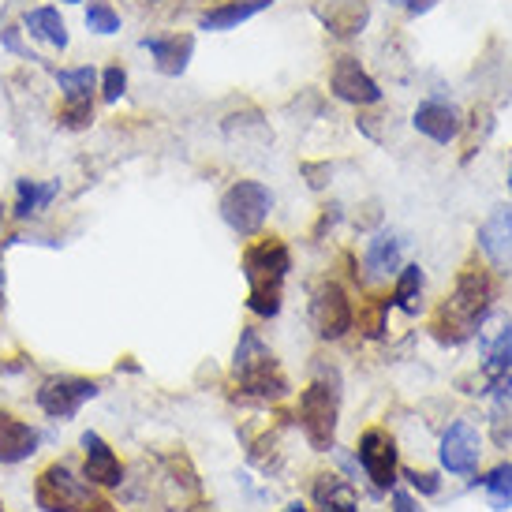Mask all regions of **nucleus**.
<instances>
[{
    "label": "nucleus",
    "instance_id": "nucleus-13",
    "mask_svg": "<svg viewBox=\"0 0 512 512\" xmlns=\"http://www.w3.org/2000/svg\"><path fill=\"white\" fill-rule=\"evenodd\" d=\"M441 468L449 475H471L479 468V456H483V438L479 430L471 427L468 419H456L453 427L445 430L441 438Z\"/></svg>",
    "mask_w": 512,
    "mask_h": 512
},
{
    "label": "nucleus",
    "instance_id": "nucleus-6",
    "mask_svg": "<svg viewBox=\"0 0 512 512\" xmlns=\"http://www.w3.org/2000/svg\"><path fill=\"white\" fill-rule=\"evenodd\" d=\"M337 415H341V389L329 382H311L299 393V427L314 453H329L337 441Z\"/></svg>",
    "mask_w": 512,
    "mask_h": 512
},
{
    "label": "nucleus",
    "instance_id": "nucleus-10",
    "mask_svg": "<svg viewBox=\"0 0 512 512\" xmlns=\"http://www.w3.org/2000/svg\"><path fill=\"white\" fill-rule=\"evenodd\" d=\"M311 326L322 341H341L348 337V329L356 326V311L352 299L337 281H322L311 299Z\"/></svg>",
    "mask_w": 512,
    "mask_h": 512
},
{
    "label": "nucleus",
    "instance_id": "nucleus-29",
    "mask_svg": "<svg viewBox=\"0 0 512 512\" xmlns=\"http://www.w3.org/2000/svg\"><path fill=\"white\" fill-rule=\"evenodd\" d=\"M483 490L490 494L494 509H512V464H501L483 479Z\"/></svg>",
    "mask_w": 512,
    "mask_h": 512
},
{
    "label": "nucleus",
    "instance_id": "nucleus-27",
    "mask_svg": "<svg viewBox=\"0 0 512 512\" xmlns=\"http://www.w3.org/2000/svg\"><path fill=\"white\" fill-rule=\"evenodd\" d=\"M98 120V101H60L57 105V128L60 131H90Z\"/></svg>",
    "mask_w": 512,
    "mask_h": 512
},
{
    "label": "nucleus",
    "instance_id": "nucleus-9",
    "mask_svg": "<svg viewBox=\"0 0 512 512\" xmlns=\"http://www.w3.org/2000/svg\"><path fill=\"white\" fill-rule=\"evenodd\" d=\"M19 27L30 38V45L42 49V53L64 57L72 49V27L60 12V4H30L19 12Z\"/></svg>",
    "mask_w": 512,
    "mask_h": 512
},
{
    "label": "nucleus",
    "instance_id": "nucleus-7",
    "mask_svg": "<svg viewBox=\"0 0 512 512\" xmlns=\"http://www.w3.org/2000/svg\"><path fill=\"white\" fill-rule=\"evenodd\" d=\"M101 393V385L94 378H79V374H49L38 389H34V404L42 408L49 419L68 423L83 412L86 400H94Z\"/></svg>",
    "mask_w": 512,
    "mask_h": 512
},
{
    "label": "nucleus",
    "instance_id": "nucleus-21",
    "mask_svg": "<svg viewBox=\"0 0 512 512\" xmlns=\"http://www.w3.org/2000/svg\"><path fill=\"white\" fill-rule=\"evenodd\" d=\"M42 434L27 419H15L12 412H0V464H23L38 453Z\"/></svg>",
    "mask_w": 512,
    "mask_h": 512
},
{
    "label": "nucleus",
    "instance_id": "nucleus-1",
    "mask_svg": "<svg viewBox=\"0 0 512 512\" xmlns=\"http://www.w3.org/2000/svg\"><path fill=\"white\" fill-rule=\"evenodd\" d=\"M292 270V255L277 236L255 240L243 251V277H247V307L258 318H277L285 303V281Z\"/></svg>",
    "mask_w": 512,
    "mask_h": 512
},
{
    "label": "nucleus",
    "instance_id": "nucleus-3",
    "mask_svg": "<svg viewBox=\"0 0 512 512\" xmlns=\"http://www.w3.org/2000/svg\"><path fill=\"white\" fill-rule=\"evenodd\" d=\"M232 370L240 378V389L255 400H285L288 397V378L281 374L273 352L266 348V341L258 337L255 329H243L240 344H236V359Z\"/></svg>",
    "mask_w": 512,
    "mask_h": 512
},
{
    "label": "nucleus",
    "instance_id": "nucleus-19",
    "mask_svg": "<svg viewBox=\"0 0 512 512\" xmlns=\"http://www.w3.org/2000/svg\"><path fill=\"white\" fill-rule=\"evenodd\" d=\"M273 8V0H217L206 12H199V30L206 34H228V30L243 27L247 19L262 15Z\"/></svg>",
    "mask_w": 512,
    "mask_h": 512
},
{
    "label": "nucleus",
    "instance_id": "nucleus-4",
    "mask_svg": "<svg viewBox=\"0 0 512 512\" xmlns=\"http://www.w3.org/2000/svg\"><path fill=\"white\" fill-rule=\"evenodd\" d=\"M34 501L42 512H105L109 505L98 498L86 475H75L68 464H49L34 483Z\"/></svg>",
    "mask_w": 512,
    "mask_h": 512
},
{
    "label": "nucleus",
    "instance_id": "nucleus-15",
    "mask_svg": "<svg viewBox=\"0 0 512 512\" xmlns=\"http://www.w3.org/2000/svg\"><path fill=\"white\" fill-rule=\"evenodd\" d=\"M412 124L419 135H427L430 143H438V146L453 143L456 135H460V128H464L460 109H456L453 101H438V98L423 101V105L415 109Z\"/></svg>",
    "mask_w": 512,
    "mask_h": 512
},
{
    "label": "nucleus",
    "instance_id": "nucleus-22",
    "mask_svg": "<svg viewBox=\"0 0 512 512\" xmlns=\"http://www.w3.org/2000/svg\"><path fill=\"white\" fill-rule=\"evenodd\" d=\"M400 255H404V236L393 232V228H378L367 240V251H363V262L374 277H389V273L400 270Z\"/></svg>",
    "mask_w": 512,
    "mask_h": 512
},
{
    "label": "nucleus",
    "instance_id": "nucleus-28",
    "mask_svg": "<svg viewBox=\"0 0 512 512\" xmlns=\"http://www.w3.org/2000/svg\"><path fill=\"white\" fill-rule=\"evenodd\" d=\"M0 49H4L8 57L23 60V64H42V53L30 45V38L23 34V27H19V19L0 27Z\"/></svg>",
    "mask_w": 512,
    "mask_h": 512
},
{
    "label": "nucleus",
    "instance_id": "nucleus-37",
    "mask_svg": "<svg viewBox=\"0 0 512 512\" xmlns=\"http://www.w3.org/2000/svg\"><path fill=\"white\" fill-rule=\"evenodd\" d=\"M509 187H512V172H509Z\"/></svg>",
    "mask_w": 512,
    "mask_h": 512
},
{
    "label": "nucleus",
    "instance_id": "nucleus-33",
    "mask_svg": "<svg viewBox=\"0 0 512 512\" xmlns=\"http://www.w3.org/2000/svg\"><path fill=\"white\" fill-rule=\"evenodd\" d=\"M393 512H423L408 490H393Z\"/></svg>",
    "mask_w": 512,
    "mask_h": 512
},
{
    "label": "nucleus",
    "instance_id": "nucleus-17",
    "mask_svg": "<svg viewBox=\"0 0 512 512\" xmlns=\"http://www.w3.org/2000/svg\"><path fill=\"white\" fill-rule=\"evenodd\" d=\"M60 191H64V184H60L57 176H53V180H30V176L15 180L12 217L23 221V225L34 221V217H42L45 210H53V202L60 199Z\"/></svg>",
    "mask_w": 512,
    "mask_h": 512
},
{
    "label": "nucleus",
    "instance_id": "nucleus-16",
    "mask_svg": "<svg viewBox=\"0 0 512 512\" xmlns=\"http://www.w3.org/2000/svg\"><path fill=\"white\" fill-rule=\"evenodd\" d=\"M479 247L490 258V266L501 273H512V210L498 206L490 210V217L479 228Z\"/></svg>",
    "mask_w": 512,
    "mask_h": 512
},
{
    "label": "nucleus",
    "instance_id": "nucleus-32",
    "mask_svg": "<svg viewBox=\"0 0 512 512\" xmlns=\"http://www.w3.org/2000/svg\"><path fill=\"white\" fill-rule=\"evenodd\" d=\"M389 8H400V12L408 15H427L430 8H438V0H385Z\"/></svg>",
    "mask_w": 512,
    "mask_h": 512
},
{
    "label": "nucleus",
    "instance_id": "nucleus-24",
    "mask_svg": "<svg viewBox=\"0 0 512 512\" xmlns=\"http://www.w3.org/2000/svg\"><path fill=\"white\" fill-rule=\"evenodd\" d=\"M83 27L90 38H116L124 30V12L116 8L113 0H86Z\"/></svg>",
    "mask_w": 512,
    "mask_h": 512
},
{
    "label": "nucleus",
    "instance_id": "nucleus-23",
    "mask_svg": "<svg viewBox=\"0 0 512 512\" xmlns=\"http://www.w3.org/2000/svg\"><path fill=\"white\" fill-rule=\"evenodd\" d=\"M314 505L318 512H359L356 490L341 475H318L314 479Z\"/></svg>",
    "mask_w": 512,
    "mask_h": 512
},
{
    "label": "nucleus",
    "instance_id": "nucleus-5",
    "mask_svg": "<svg viewBox=\"0 0 512 512\" xmlns=\"http://www.w3.org/2000/svg\"><path fill=\"white\" fill-rule=\"evenodd\" d=\"M217 210H221V221H225L240 240H255L258 232L266 228V221H270L273 191L262 184V180H236V184L221 195Z\"/></svg>",
    "mask_w": 512,
    "mask_h": 512
},
{
    "label": "nucleus",
    "instance_id": "nucleus-25",
    "mask_svg": "<svg viewBox=\"0 0 512 512\" xmlns=\"http://www.w3.org/2000/svg\"><path fill=\"white\" fill-rule=\"evenodd\" d=\"M423 270L419 266H404L397 277V288H393V307H400L404 314H419L423 307Z\"/></svg>",
    "mask_w": 512,
    "mask_h": 512
},
{
    "label": "nucleus",
    "instance_id": "nucleus-12",
    "mask_svg": "<svg viewBox=\"0 0 512 512\" xmlns=\"http://www.w3.org/2000/svg\"><path fill=\"white\" fill-rule=\"evenodd\" d=\"M329 90L333 98L348 101L356 109H367V105H378L382 101V86L367 75V68L359 64L356 57H337L333 68H329Z\"/></svg>",
    "mask_w": 512,
    "mask_h": 512
},
{
    "label": "nucleus",
    "instance_id": "nucleus-34",
    "mask_svg": "<svg viewBox=\"0 0 512 512\" xmlns=\"http://www.w3.org/2000/svg\"><path fill=\"white\" fill-rule=\"evenodd\" d=\"M57 4H60V8H83L86 0H57Z\"/></svg>",
    "mask_w": 512,
    "mask_h": 512
},
{
    "label": "nucleus",
    "instance_id": "nucleus-8",
    "mask_svg": "<svg viewBox=\"0 0 512 512\" xmlns=\"http://www.w3.org/2000/svg\"><path fill=\"white\" fill-rule=\"evenodd\" d=\"M139 49L150 57L157 75L180 79V75H187L191 60H195V34L191 30H150V34L139 38Z\"/></svg>",
    "mask_w": 512,
    "mask_h": 512
},
{
    "label": "nucleus",
    "instance_id": "nucleus-2",
    "mask_svg": "<svg viewBox=\"0 0 512 512\" xmlns=\"http://www.w3.org/2000/svg\"><path fill=\"white\" fill-rule=\"evenodd\" d=\"M494 299V285L483 270H464L456 281L453 299L441 307L438 322H434V337L441 344H464L475 337V329H483L486 311Z\"/></svg>",
    "mask_w": 512,
    "mask_h": 512
},
{
    "label": "nucleus",
    "instance_id": "nucleus-30",
    "mask_svg": "<svg viewBox=\"0 0 512 512\" xmlns=\"http://www.w3.org/2000/svg\"><path fill=\"white\" fill-rule=\"evenodd\" d=\"M490 434H494L498 445L512 441V393H498V404L490 412Z\"/></svg>",
    "mask_w": 512,
    "mask_h": 512
},
{
    "label": "nucleus",
    "instance_id": "nucleus-11",
    "mask_svg": "<svg viewBox=\"0 0 512 512\" xmlns=\"http://www.w3.org/2000/svg\"><path fill=\"white\" fill-rule=\"evenodd\" d=\"M356 456L359 464H363V471H367V479L378 490H393L397 486V441L389 438V430L382 427H370L363 430V438H359L356 445Z\"/></svg>",
    "mask_w": 512,
    "mask_h": 512
},
{
    "label": "nucleus",
    "instance_id": "nucleus-20",
    "mask_svg": "<svg viewBox=\"0 0 512 512\" xmlns=\"http://www.w3.org/2000/svg\"><path fill=\"white\" fill-rule=\"evenodd\" d=\"M98 64H53L49 68V79L57 86L60 101H98Z\"/></svg>",
    "mask_w": 512,
    "mask_h": 512
},
{
    "label": "nucleus",
    "instance_id": "nucleus-36",
    "mask_svg": "<svg viewBox=\"0 0 512 512\" xmlns=\"http://www.w3.org/2000/svg\"><path fill=\"white\" fill-rule=\"evenodd\" d=\"M4 214H8V206H0V225H4Z\"/></svg>",
    "mask_w": 512,
    "mask_h": 512
},
{
    "label": "nucleus",
    "instance_id": "nucleus-31",
    "mask_svg": "<svg viewBox=\"0 0 512 512\" xmlns=\"http://www.w3.org/2000/svg\"><path fill=\"white\" fill-rule=\"evenodd\" d=\"M404 479H408L419 494H438V490H441L438 475H430V471H404Z\"/></svg>",
    "mask_w": 512,
    "mask_h": 512
},
{
    "label": "nucleus",
    "instance_id": "nucleus-18",
    "mask_svg": "<svg viewBox=\"0 0 512 512\" xmlns=\"http://www.w3.org/2000/svg\"><path fill=\"white\" fill-rule=\"evenodd\" d=\"M314 15L322 19V27L337 38H356L363 34V27L370 23L367 0H318Z\"/></svg>",
    "mask_w": 512,
    "mask_h": 512
},
{
    "label": "nucleus",
    "instance_id": "nucleus-26",
    "mask_svg": "<svg viewBox=\"0 0 512 512\" xmlns=\"http://www.w3.org/2000/svg\"><path fill=\"white\" fill-rule=\"evenodd\" d=\"M128 90H131V75L120 60H113V64H105V68H101V75H98V101L101 105L116 109L120 101L128 98Z\"/></svg>",
    "mask_w": 512,
    "mask_h": 512
},
{
    "label": "nucleus",
    "instance_id": "nucleus-35",
    "mask_svg": "<svg viewBox=\"0 0 512 512\" xmlns=\"http://www.w3.org/2000/svg\"><path fill=\"white\" fill-rule=\"evenodd\" d=\"M285 512H307V509H303V505H288Z\"/></svg>",
    "mask_w": 512,
    "mask_h": 512
},
{
    "label": "nucleus",
    "instance_id": "nucleus-14",
    "mask_svg": "<svg viewBox=\"0 0 512 512\" xmlns=\"http://www.w3.org/2000/svg\"><path fill=\"white\" fill-rule=\"evenodd\" d=\"M79 445H83V475L90 479L94 486H105V490H113V486L124 483V464H120V456L113 453V445L101 438L98 430H86L83 438H79Z\"/></svg>",
    "mask_w": 512,
    "mask_h": 512
}]
</instances>
